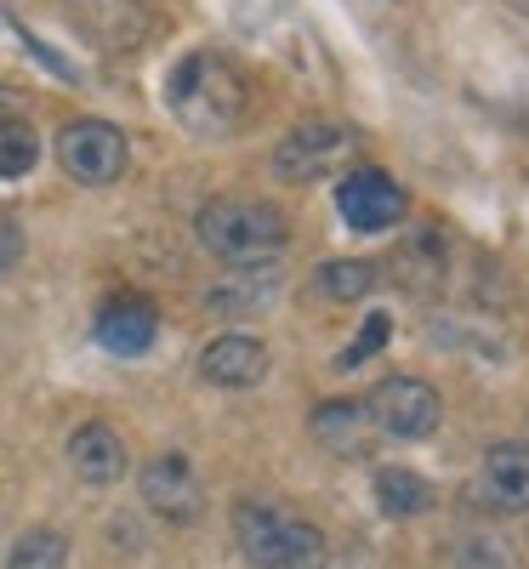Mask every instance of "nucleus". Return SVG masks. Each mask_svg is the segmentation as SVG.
<instances>
[{
	"label": "nucleus",
	"mask_w": 529,
	"mask_h": 569,
	"mask_svg": "<svg viewBox=\"0 0 529 569\" xmlns=\"http://www.w3.org/2000/svg\"><path fill=\"white\" fill-rule=\"evenodd\" d=\"M166 103H171V114L188 131L228 137L239 126V114H246V74H239L228 58H217V52H194V58H182L171 69Z\"/></svg>",
	"instance_id": "obj_1"
},
{
	"label": "nucleus",
	"mask_w": 529,
	"mask_h": 569,
	"mask_svg": "<svg viewBox=\"0 0 529 569\" xmlns=\"http://www.w3.org/2000/svg\"><path fill=\"white\" fill-rule=\"evenodd\" d=\"M233 541L251 569H325L330 563V547L308 518L262 496L233 507Z\"/></svg>",
	"instance_id": "obj_2"
},
{
	"label": "nucleus",
	"mask_w": 529,
	"mask_h": 569,
	"mask_svg": "<svg viewBox=\"0 0 529 569\" xmlns=\"http://www.w3.org/2000/svg\"><path fill=\"white\" fill-rule=\"evenodd\" d=\"M200 246L233 268H257L268 257L285 251V240H291V222H285L279 206H262V200H211L200 217Z\"/></svg>",
	"instance_id": "obj_3"
},
{
	"label": "nucleus",
	"mask_w": 529,
	"mask_h": 569,
	"mask_svg": "<svg viewBox=\"0 0 529 569\" xmlns=\"http://www.w3.org/2000/svg\"><path fill=\"white\" fill-rule=\"evenodd\" d=\"M126 160H131V149H126L120 126H109V120H69V126L58 131V166H63L80 188H109V182H120V177H126Z\"/></svg>",
	"instance_id": "obj_4"
},
{
	"label": "nucleus",
	"mask_w": 529,
	"mask_h": 569,
	"mask_svg": "<svg viewBox=\"0 0 529 569\" xmlns=\"http://www.w3.org/2000/svg\"><path fill=\"white\" fill-rule=\"evenodd\" d=\"M359 149V131L342 120H308L273 149V177L285 182H319L325 171H336Z\"/></svg>",
	"instance_id": "obj_5"
},
{
	"label": "nucleus",
	"mask_w": 529,
	"mask_h": 569,
	"mask_svg": "<svg viewBox=\"0 0 529 569\" xmlns=\"http://www.w3.org/2000/svg\"><path fill=\"white\" fill-rule=\"evenodd\" d=\"M376 433L388 439H427L432 427H439V388L421 382V376H388V382H376V393L365 399Z\"/></svg>",
	"instance_id": "obj_6"
},
{
	"label": "nucleus",
	"mask_w": 529,
	"mask_h": 569,
	"mask_svg": "<svg viewBox=\"0 0 529 569\" xmlns=\"http://www.w3.org/2000/svg\"><path fill=\"white\" fill-rule=\"evenodd\" d=\"M336 211H342V222L359 228V233H388L410 211V194L388 171L359 166V171H348L342 182H336Z\"/></svg>",
	"instance_id": "obj_7"
},
{
	"label": "nucleus",
	"mask_w": 529,
	"mask_h": 569,
	"mask_svg": "<svg viewBox=\"0 0 529 569\" xmlns=\"http://www.w3.org/2000/svg\"><path fill=\"white\" fill-rule=\"evenodd\" d=\"M137 490H142V507L160 512L166 525H194L200 507H206V490H200L194 467H188L182 456H154L149 467H142Z\"/></svg>",
	"instance_id": "obj_8"
},
{
	"label": "nucleus",
	"mask_w": 529,
	"mask_h": 569,
	"mask_svg": "<svg viewBox=\"0 0 529 569\" xmlns=\"http://www.w3.org/2000/svg\"><path fill=\"white\" fill-rule=\"evenodd\" d=\"M472 490L496 512H529V445H496L478 467Z\"/></svg>",
	"instance_id": "obj_9"
},
{
	"label": "nucleus",
	"mask_w": 529,
	"mask_h": 569,
	"mask_svg": "<svg viewBox=\"0 0 529 569\" xmlns=\"http://www.w3.org/2000/svg\"><path fill=\"white\" fill-rule=\"evenodd\" d=\"M160 337V313L154 302H142V297H114L98 308V342L120 359H137V353H149Z\"/></svg>",
	"instance_id": "obj_10"
},
{
	"label": "nucleus",
	"mask_w": 529,
	"mask_h": 569,
	"mask_svg": "<svg viewBox=\"0 0 529 569\" xmlns=\"http://www.w3.org/2000/svg\"><path fill=\"white\" fill-rule=\"evenodd\" d=\"M200 376L217 388H257L268 376V348L257 337H246V330H228V337L206 342L200 353Z\"/></svg>",
	"instance_id": "obj_11"
},
{
	"label": "nucleus",
	"mask_w": 529,
	"mask_h": 569,
	"mask_svg": "<svg viewBox=\"0 0 529 569\" xmlns=\"http://www.w3.org/2000/svg\"><path fill=\"white\" fill-rule=\"evenodd\" d=\"M69 467H74V479L91 485V490H109L120 485V472H126V445L109 421H86L74 427V439H69Z\"/></svg>",
	"instance_id": "obj_12"
},
{
	"label": "nucleus",
	"mask_w": 529,
	"mask_h": 569,
	"mask_svg": "<svg viewBox=\"0 0 529 569\" xmlns=\"http://www.w3.org/2000/svg\"><path fill=\"white\" fill-rule=\"evenodd\" d=\"M313 439H319L330 456H348V461L370 456V450H376V421H370L365 399H325V405L313 410Z\"/></svg>",
	"instance_id": "obj_13"
},
{
	"label": "nucleus",
	"mask_w": 529,
	"mask_h": 569,
	"mask_svg": "<svg viewBox=\"0 0 529 569\" xmlns=\"http://www.w3.org/2000/svg\"><path fill=\"white\" fill-rule=\"evenodd\" d=\"M273 297H279V273H273V262H268V268L257 262V268H233V279L211 284L206 308L222 313V319H239V313H262Z\"/></svg>",
	"instance_id": "obj_14"
},
{
	"label": "nucleus",
	"mask_w": 529,
	"mask_h": 569,
	"mask_svg": "<svg viewBox=\"0 0 529 569\" xmlns=\"http://www.w3.org/2000/svg\"><path fill=\"white\" fill-rule=\"evenodd\" d=\"M376 507L388 518H416V512L432 507V485L410 467H381L376 472Z\"/></svg>",
	"instance_id": "obj_15"
},
{
	"label": "nucleus",
	"mask_w": 529,
	"mask_h": 569,
	"mask_svg": "<svg viewBox=\"0 0 529 569\" xmlns=\"http://www.w3.org/2000/svg\"><path fill=\"white\" fill-rule=\"evenodd\" d=\"M376 262L370 257H336V262H325L319 268V291L325 297H342V302H359V297H370L376 291Z\"/></svg>",
	"instance_id": "obj_16"
},
{
	"label": "nucleus",
	"mask_w": 529,
	"mask_h": 569,
	"mask_svg": "<svg viewBox=\"0 0 529 569\" xmlns=\"http://www.w3.org/2000/svg\"><path fill=\"white\" fill-rule=\"evenodd\" d=\"M34 160H40V137H34V126L29 120H0V177H29L34 171Z\"/></svg>",
	"instance_id": "obj_17"
},
{
	"label": "nucleus",
	"mask_w": 529,
	"mask_h": 569,
	"mask_svg": "<svg viewBox=\"0 0 529 569\" xmlns=\"http://www.w3.org/2000/svg\"><path fill=\"white\" fill-rule=\"evenodd\" d=\"M7 569H69V541L58 530H29L7 552Z\"/></svg>",
	"instance_id": "obj_18"
},
{
	"label": "nucleus",
	"mask_w": 529,
	"mask_h": 569,
	"mask_svg": "<svg viewBox=\"0 0 529 569\" xmlns=\"http://www.w3.org/2000/svg\"><path fill=\"white\" fill-rule=\"evenodd\" d=\"M388 337H393V319H388V313H370V319H365V330H359V342H348V353L336 359V365H365V359H370L381 342H388Z\"/></svg>",
	"instance_id": "obj_19"
},
{
	"label": "nucleus",
	"mask_w": 529,
	"mask_h": 569,
	"mask_svg": "<svg viewBox=\"0 0 529 569\" xmlns=\"http://www.w3.org/2000/svg\"><path fill=\"white\" fill-rule=\"evenodd\" d=\"M23 262V222L12 211H0V273Z\"/></svg>",
	"instance_id": "obj_20"
},
{
	"label": "nucleus",
	"mask_w": 529,
	"mask_h": 569,
	"mask_svg": "<svg viewBox=\"0 0 529 569\" xmlns=\"http://www.w3.org/2000/svg\"><path fill=\"white\" fill-rule=\"evenodd\" d=\"M12 114H18V91L0 86V120H12Z\"/></svg>",
	"instance_id": "obj_21"
}]
</instances>
